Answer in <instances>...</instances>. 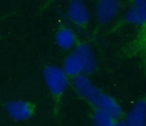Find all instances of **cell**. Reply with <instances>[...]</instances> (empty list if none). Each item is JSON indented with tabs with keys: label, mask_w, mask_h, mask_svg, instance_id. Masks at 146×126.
Returning a JSON list of instances; mask_svg holds the SVG:
<instances>
[{
	"label": "cell",
	"mask_w": 146,
	"mask_h": 126,
	"mask_svg": "<svg viewBox=\"0 0 146 126\" xmlns=\"http://www.w3.org/2000/svg\"><path fill=\"white\" fill-rule=\"evenodd\" d=\"M56 40L60 47L63 49H70L75 45L77 37L72 30L64 27L58 30Z\"/></svg>",
	"instance_id": "obj_10"
},
{
	"label": "cell",
	"mask_w": 146,
	"mask_h": 126,
	"mask_svg": "<svg viewBox=\"0 0 146 126\" xmlns=\"http://www.w3.org/2000/svg\"><path fill=\"white\" fill-rule=\"evenodd\" d=\"M126 20L129 23L144 25L146 20V3L144 0L135 2L134 7H131L126 14Z\"/></svg>",
	"instance_id": "obj_9"
},
{
	"label": "cell",
	"mask_w": 146,
	"mask_h": 126,
	"mask_svg": "<svg viewBox=\"0 0 146 126\" xmlns=\"http://www.w3.org/2000/svg\"><path fill=\"white\" fill-rule=\"evenodd\" d=\"M97 110L104 111L114 119L118 118L122 115V110L119 104L113 97L103 93L96 104Z\"/></svg>",
	"instance_id": "obj_7"
},
{
	"label": "cell",
	"mask_w": 146,
	"mask_h": 126,
	"mask_svg": "<svg viewBox=\"0 0 146 126\" xmlns=\"http://www.w3.org/2000/svg\"><path fill=\"white\" fill-rule=\"evenodd\" d=\"M146 104L145 101H139L128 115L126 122L127 126H145V125Z\"/></svg>",
	"instance_id": "obj_8"
},
{
	"label": "cell",
	"mask_w": 146,
	"mask_h": 126,
	"mask_svg": "<svg viewBox=\"0 0 146 126\" xmlns=\"http://www.w3.org/2000/svg\"><path fill=\"white\" fill-rule=\"evenodd\" d=\"M64 71L67 76L77 77L83 72V66L80 58L74 52L65 60Z\"/></svg>",
	"instance_id": "obj_11"
},
{
	"label": "cell",
	"mask_w": 146,
	"mask_h": 126,
	"mask_svg": "<svg viewBox=\"0 0 146 126\" xmlns=\"http://www.w3.org/2000/svg\"><path fill=\"white\" fill-rule=\"evenodd\" d=\"M6 110L8 115L15 120H26L31 117L34 108L28 101L14 100L7 104Z\"/></svg>",
	"instance_id": "obj_3"
},
{
	"label": "cell",
	"mask_w": 146,
	"mask_h": 126,
	"mask_svg": "<svg viewBox=\"0 0 146 126\" xmlns=\"http://www.w3.org/2000/svg\"><path fill=\"white\" fill-rule=\"evenodd\" d=\"M74 53L80 58L83 66V72L90 74L95 71L96 68V61L89 45L85 43L79 44L77 45Z\"/></svg>",
	"instance_id": "obj_6"
},
{
	"label": "cell",
	"mask_w": 146,
	"mask_h": 126,
	"mask_svg": "<svg viewBox=\"0 0 146 126\" xmlns=\"http://www.w3.org/2000/svg\"><path fill=\"white\" fill-rule=\"evenodd\" d=\"M44 78L48 89L54 96H61L68 86V76L59 67H48L44 71Z\"/></svg>",
	"instance_id": "obj_1"
},
{
	"label": "cell",
	"mask_w": 146,
	"mask_h": 126,
	"mask_svg": "<svg viewBox=\"0 0 146 126\" xmlns=\"http://www.w3.org/2000/svg\"><path fill=\"white\" fill-rule=\"evenodd\" d=\"M121 5L113 0L100 1L96 7V17L99 22L108 23L113 20L119 13Z\"/></svg>",
	"instance_id": "obj_4"
},
{
	"label": "cell",
	"mask_w": 146,
	"mask_h": 126,
	"mask_svg": "<svg viewBox=\"0 0 146 126\" xmlns=\"http://www.w3.org/2000/svg\"><path fill=\"white\" fill-rule=\"evenodd\" d=\"M111 126H127L125 123H122V122H116L115 120L114 123L112 124Z\"/></svg>",
	"instance_id": "obj_13"
},
{
	"label": "cell",
	"mask_w": 146,
	"mask_h": 126,
	"mask_svg": "<svg viewBox=\"0 0 146 126\" xmlns=\"http://www.w3.org/2000/svg\"><path fill=\"white\" fill-rule=\"evenodd\" d=\"M73 85L77 91L94 106H96L100 98L103 94V93H102L90 81L89 79L83 75L75 77L73 80Z\"/></svg>",
	"instance_id": "obj_2"
},
{
	"label": "cell",
	"mask_w": 146,
	"mask_h": 126,
	"mask_svg": "<svg viewBox=\"0 0 146 126\" xmlns=\"http://www.w3.org/2000/svg\"><path fill=\"white\" fill-rule=\"evenodd\" d=\"M68 15L70 20L80 26H86L90 20L88 8L83 2L72 1L68 7Z\"/></svg>",
	"instance_id": "obj_5"
},
{
	"label": "cell",
	"mask_w": 146,
	"mask_h": 126,
	"mask_svg": "<svg viewBox=\"0 0 146 126\" xmlns=\"http://www.w3.org/2000/svg\"><path fill=\"white\" fill-rule=\"evenodd\" d=\"M114 122V118L100 110H97L94 116V123L95 126H111Z\"/></svg>",
	"instance_id": "obj_12"
}]
</instances>
